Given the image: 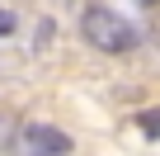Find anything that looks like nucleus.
<instances>
[{"label": "nucleus", "instance_id": "1", "mask_svg": "<svg viewBox=\"0 0 160 156\" xmlns=\"http://www.w3.org/2000/svg\"><path fill=\"white\" fill-rule=\"evenodd\" d=\"M80 33H85L99 52H132V47H141V33H137V24H127L118 10H108V5H90L85 14H80Z\"/></svg>", "mask_w": 160, "mask_h": 156}, {"label": "nucleus", "instance_id": "4", "mask_svg": "<svg viewBox=\"0 0 160 156\" xmlns=\"http://www.w3.org/2000/svg\"><path fill=\"white\" fill-rule=\"evenodd\" d=\"M0 33H14V14L10 10H0Z\"/></svg>", "mask_w": 160, "mask_h": 156}, {"label": "nucleus", "instance_id": "3", "mask_svg": "<svg viewBox=\"0 0 160 156\" xmlns=\"http://www.w3.org/2000/svg\"><path fill=\"white\" fill-rule=\"evenodd\" d=\"M137 123H141V132H146V137H160V109H146V114H137Z\"/></svg>", "mask_w": 160, "mask_h": 156}, {"label": "nucleus", "instance_id": "2", "mask_svg": "<svg viewBox=\"0 0 160 156\" xmlns=\"http://www.w3.org/2000/svg\"><path fill=\"white\" fill-rule=\"evenodd\" d=\"M24 142L38 151V156H66L71 151V137L61 128H47V123H28L24 128Z\"/></svg>", "mask_w": 160, "mask_h": 156}]
</instances>
